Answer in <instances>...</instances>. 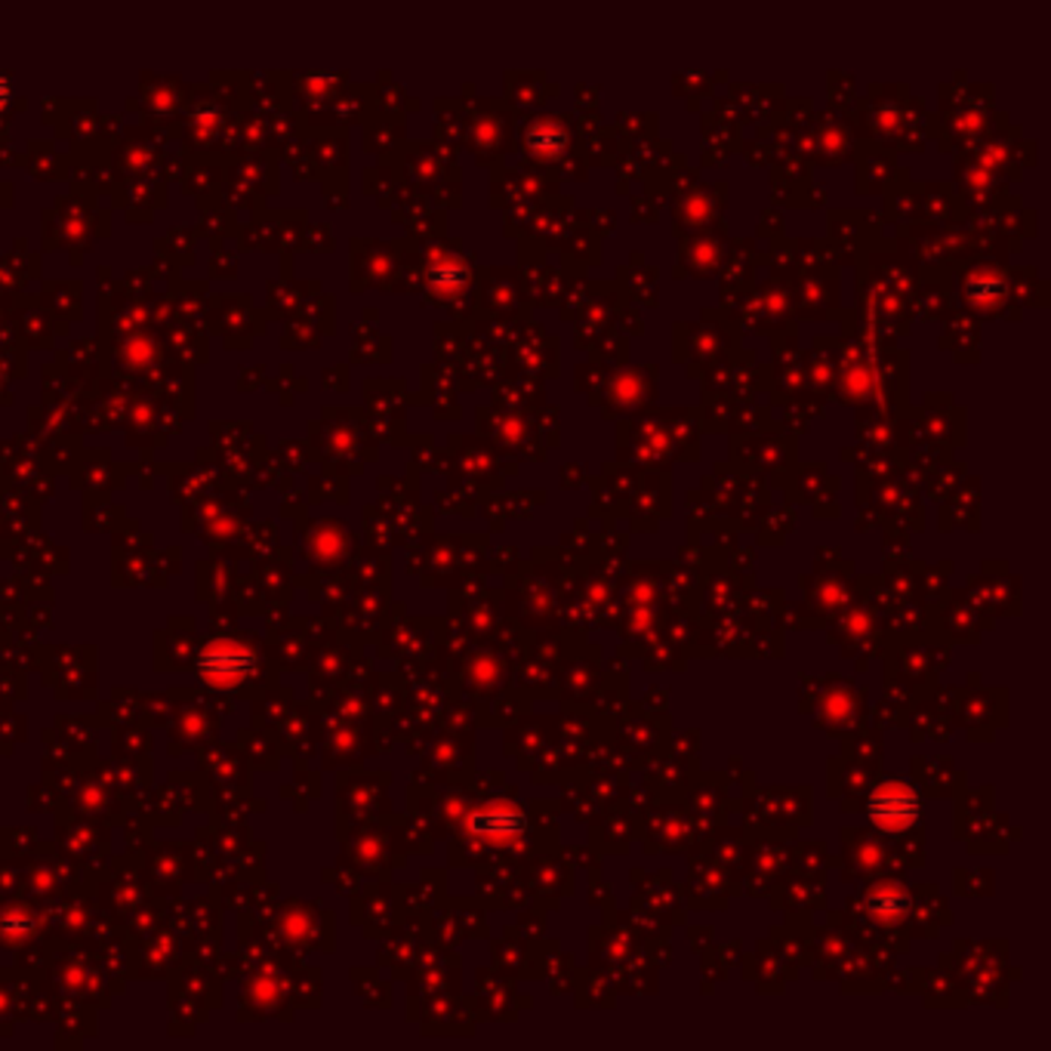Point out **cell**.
Masks as SVG:
<instances>
[{"label": "cell", "mask_w": 1051, "mask_h": 1051, "mask_svg": "<svg viewBox=\"0 0 1051 1051\" xmlns=\"http://www.w3.org/2000/svg\"><path fill=\"white\" fill-rule=\"evenodd\" d=\"M867 811L869 821L879 826L882 833H907L909 826L919 821V796L909 783L892 777L869 796Z\"/></svg>", "instance_id": "6da1fadb"}, {"label": "cell", "mask_w": 1051, "mask_h": 1051, "mask_svg": "<svg viewBox=\"0 0 1051 1051\" xmlns=\"http://www.w3.org/2000/svg\"><path fill=\"white\" fill-rule=\"evenodd\" d=\"M3 105H7V84L0 81V109H3Z\"/></svg>", "instance_id": "7a4b0ae2"}]
</instances>
